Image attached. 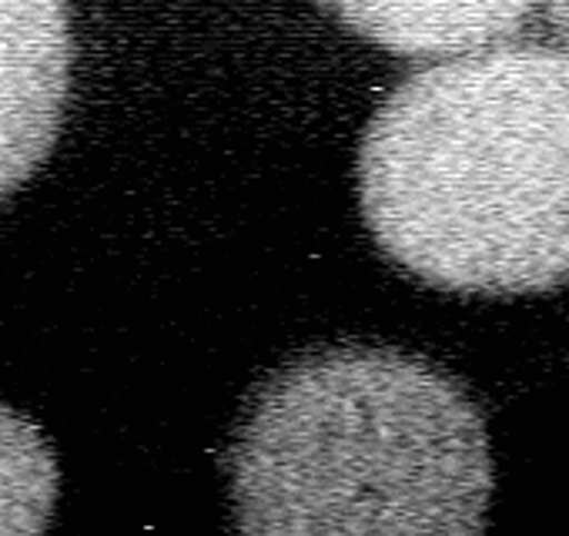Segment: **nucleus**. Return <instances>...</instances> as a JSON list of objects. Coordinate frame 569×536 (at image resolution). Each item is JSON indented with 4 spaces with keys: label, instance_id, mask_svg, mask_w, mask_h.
Returning a JSON list of instances; mask_svg holds the SVG:
<instances>
[{
    "label": "nucleus",
    "instance_id": "nucleus-1",
    "mask_svg": "<svg viewBox=\"0 0 569 536\" xmlns=\"http://www.w3.org/2000/svg\"><path fill=\"white\" fill-rule=\"evenodd\" d=\"M379 248L462 296L569 282V51L502 44L406 78L359 145Z\"/></svg>",
    "mask_w": 569,
    "mask_h": 536
},
{
    "label": "nucleus",
    "instance_id": "nucleus-2",
    "mask_svg": "<svg viewBox=\"0 0 569 536\" xmlns=\"http://www.w3.org/2000/svg\"><path fill=\"white\" fill-rule=\"evenodd\" d=\"M489 426L442 366L332 346L278 369L228 449L238 536H482Z\"/></svg>",
    "mask_w": 569,
    "mask_h": 536
},
{
    "label": "nucleus",
    "instance_id": "nucleus-3",
    "mask_svg": "<svg viewBox=\"0 0 569 536\" xmlns=\"http://www.w3.org/2000/svg\"><path fill=\"white\" fill-rule=\"evenodd\" d=\"M71 14L54 0H0V205L54 151L71 95Z\"/></svg>",
    "mask_w": 569,
    "mask_h": 536
},
{
    "label": "nucleus",
    "instance_id": "nucleus-4",
    "mask_svg": "<svg viewBox=\"0 0 569 536\" xmlns=\"http://www.w3.org/2000/svg\"><path fill=\"white\" fill-rule=\"evenodd\" d=\"M356 34L402 58H469L512 44L529 24V4H339Z\"/></svg>",
    "mask_w": 569,
    "mask_h": 536
},
{
    "label": "nucleus",
    "instance_id": "nucleus-5",
    "mask_svg": "<svg viewBox=\"0 0 569 536\" xmlns=\"http://www.w3.org/2000/svg\"><path fill=\"white\" fill-rule=\"evenodd\" d=\"M61 469L41 426L0 403V536H44Z\"/></svg>",
    "mask_w": 569,
    "mask_h": 536
},
{
    "label": "nucleus",
    "instance_id": "nucleus-6",
    "mask_svg": "<svg viewBox=\"0 0 569 536\" xmlns=\"http://www.w3.org/2000/svg\"><path fill=\"white\" fill-rule=\"evenodd\" d=\"M546 18L552 21L559 41H562L566 51H569V4H552V8H546Z\"/></svg>",
    "mask_w": 569,
    "mask_h": 536
}]
</instances>
